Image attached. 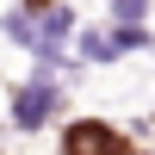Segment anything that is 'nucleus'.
<instances>
[{
  "label": "nucleus",
  "instance_id": "1",
  "mask_svg": "<svg viewBox=\"0 0 155 155\" xmlns=\"http://www.w3.org/2000/svg\"><path fill=\"white\" fill-rule=\"evenodd\" d=\"M6 31L19 37V44H31L37 56H44V68H56V50H62V37L74 31V12L56 6V0H31V6H19L6 19Z\"/></svg>",
  "mask_w": 155,
  "mask_h": 155
},
{
  "label": "nucleus",
  "instance_id": "2",
  "mask_svg": "<svg viewBox=\"0 0 155 155\" xmlns=\"http://www.w3.org/2000/svg\"><path fill=\"white\" fill-rule=\"evenodd\" d=\"M62 155H130V143H124L112 124H99V118H81L68 137H62Z\"/></svg>",
  "mask_w": 155,
  "mask_h": 155
},
{
  "label": "nucleus",
  "instance_id": "3",
  "mask_svg": "<svg viewBox=\"0 0 155 155\" xmlns=\"http://www.w3.org/2000/svg\"><path fill=\"white\" fill-rule=\"evenodd\" d=\"M50 112H56V81H50V74H37L31 87H19V93H12V118H19L25 130H31V124H44Z\"/></svg>",
  "mask_w": 155,
  "mask_h": 155
},
{
  "label": "nucleus",
  "instance_id": "4",
  "mask_svg": "<svg viewBox=\"0 0 155 155\" xmlns=\"http://www.w3.org/2000/svg\"><path fill=\"white\" fill-rule=\"evenodd\" d=\"M112 19H118L124 31H137V19H143V0H112Z\"/></svg>",
  "mask_w": 155,
  "mask_h": 155
}]
</instances>
